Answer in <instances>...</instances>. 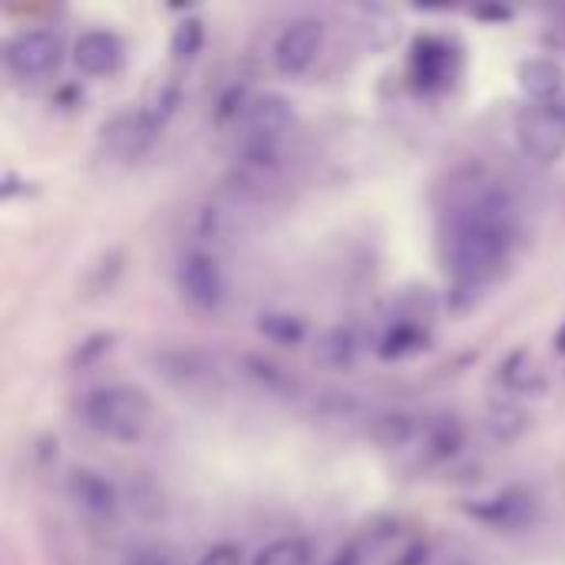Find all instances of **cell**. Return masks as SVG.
Instances as JSON below:
<instances>
[{"mask_svg": "<svg viewBox=\"0 0 565 565\" xmlns=\"http://www.w3.org/2000/svg\"><path fill=\"white\" fill-rule=\"evenodd\" d=\"M556 351H559V354H565V321H563V328L556 331Z\"/></svg>", "mask_w": 565, "mask_h": 565, "instance_id": "cell-27", "label": "cell"}, {"mask_svg": "<svg viewBox=\"0 0 565 565\" xmlns=\"http://www.w3.org/2000/svg\"><path fill=\"white\" fill-rule=\"evenodd\" d=\"M79 414L86 427L113 444H136L152 420V401L136 384H106L83 397Z\"/></svg>", "mask_w": 565, "mask_h": 565, "instance_id": "cell-2", "label": "cell"}, {"mask_svg": "<svg viewBox=\"0 0 565 565\" xmlns=\"http://www.w3.org/2000/svg\"><path fill=\"white\" fill-rule=\"evenodd\" d=\"M258 334L271 344H281V348H295L305 341L308 334V324L305 318L291 315V311H262L258 315Z\"/></svg>", "mask_w": 565, "mask_h": 565, "instance_id": "cell-16", "label": "cell"}, {"mask_svg": "<svg viewBox=\"0 0 565 565\" xmlns=\"http://www.w3.org/2000/svg\"><path fill=\"white\" fill-rule=\"evenodd\" d=\"M195 565H242V546H235V543H218V546H212Z\"/></svg>", "mask_w": 565, "mask_h": 565, "instance_id": "cell-22", "label": "cell"}, {"mask_svg": "<svg viewBox=\"0 0 565 565\" xmlns=\"http://www.w3.org/2000/svg\"><path fill=\"white\" fill-rule=\"evenodd\" d=\"M205 43V23L199 17H182L175 26H172V36H169V53L175 60H195L199 50Z\"/></svg>", "mask_w": 565, "mask_h": 565, "instance_id": "cell-20", "label": "cell"}, {"mask_svg": "<svg viewBox=\"0 0 565 565\" xmlns=\"http://www.w3.org/2000/svg\"><path fill=\"white\" fill-rule=\"evenodd\" d=\"M311 543L301 540V536H281V540H271L268 546H262L255 553L252 565H311Z\"/></svg>", "mask_w": 565, "mask_h": 565, "instance_id": "cell-18", "label": "cell"}, {"mask_svg": "<svg viewBox=\"0 0 565 565\" xmlns=\"http://www.w3.org/2000/svg\"><path fill=\"white\" fill-rule=\"evenodd\" d=\"M460 444H463V430L457 427V420H440L427 427V447L434 457L447 460L460 450Z\"/></svg>", "mask_w": 565, "mask_h": 565, "instance_id": "cell-21", "label": "cell"}, {"mask_svg": "<svg viewBox=\"0 0 565 565\" xmlns=\"http://www.w3.org/2000/svg\"><path fill=\"white\" fill-rule=\"evenodd\" d=\"M447 265L463 288H480L510 258L516 242V209L500 189L473 192L450 212Z\"/></svg>", "mask_w": 565, "mask_h": 565, "instance_id": "cell-1", "label": "cell"}, {"mask_svg": "<svg viewBox=\"0 0 565 565\" xmlns=\"http://www.w3.org/2000/svg\"><path fill=\"white\" fill-rule=\"evenodd\" d=\"M420 348H427L424 328L414 324V321H397V324L384 334L377 354H381L384 361H394V358H407V354H414V351H420Z\"/></svg>", "mask_w": 565, "mask_h": 565, "instance_id": "cell-19", "label": "cell"}, {"mask_svg": "<svg viewBox=\"0 0 565 565\" xmlns=\"http://www.w3.org/2000/svg\"><path fill=\"white\" fill-rule=\"evenodd\" d=\"M354 358H358V334L351 328H344V324L328 328L315 344V361L324 364V367L341 371V367H351Z\"/></svg>", "mask_w": 565, "mask_h": 565, "instance_id": "cell-15", "label": "cell"}, {"mask_svg": "<svg viewBox=\"0 0 565 565\" xmlns=\"http://www.w3.org/2000/svg\"><path fill=\"white\" fill-rule=\"evenodd\" d=\"M60 56H63V40H60V33H53L46 26L17 30L3 46L7 70L20 79H36V76L53 73Z\"/></svg>", "mask_w": 565, "mask_h": 565, "instance_id": "cell-4", "label": "cell"}, {"mask_svg": "<svg viewBox=\"0 0 565 565\" xmlns=\"http://www.w3.org/2000/svg\"><path fill=\"white\" fill-rule=\"evenodd\" d=\"M295 122V106L281 93H255L242 106V126H245V142H271L281 146L285 132Z\"/></svg>", "mask_w": 565, "mask_h": 565, "instance_id": "cell-8", "label": "cell"}, {"mask_svg": "<svg viewBox=\"0 0 565 565\" xmlns=\"http://www.w3.org/2000/svg\"><path fill=\"white\" fill-rule=\"evenodd\" d=\"M156 374H162L169 384H175L182 391L215 387V381H218L212 361L199 351H162L156 358Z\"/></svg>", "mask_w": 565, "mask_h": 565, "instance_id": "cell-11", "label": "cell"}, {"mask_svg": "<svg viewBox=\"0 0 565 565\" xmlns=\"http://www.w3.org/2000/svg\"><path fill=\"white\" fill-rule=\"evenodd\" d=\"M430 563V546L424 543V540H417V543H411L397 559L391 565H427Z\"/></svg>", "mask_w": 565, "mask_h": 565, "instance_id": "cell-24", "label": "cell"}, {"mask_svg": "<svg viewBox=\"0 0 565 565\" xmlns=\"http://www.w3.org/2000/svg\"><path fill=\"white\" fill-rule=\"evenodd\" d=\"M523 156L550 166L565 156V106L563 103H530L513 122Z\"/></svg>", "mask_w": 565, "mask_h": 565, "instance_id": "cell-3", "label": "cell"}, {"mask_svg": "<svg viewBox=\"0 0 565 565\" xmlns=\"http://www.w3.org/2000/svg\"><path fill=\"white\" fill-rule=\"evenodd\" d=\"M109 348H113V334H93L89 341H83V344H79L76 361H79V364H86V361H93V358L106 354Z\"/></svg>", "mask_w": 565, "mask_h": 565, "instance_id": "cell-23", "label": "cell"}, {"mask_svg": "<svg viewBox=\"0 0 565 565\" xmlns=\"http://www.w3.org/2000/svg\"><path fill=\"white\" fill-rule=\"evenodd\" d=\"M321 46H324V23L318 17L291 20L271 46L275 70L285 76H301L315 66V60L321 56Z\"/></svg>", "mask_w": 565, "mask_h": 565, "instance_id": "cell-6", "label": "cell"}, {"mask_svg": "<svg viewBox=\"0 0 565 565\" xmlns=\"http://www.w3.org/2000/svg\"><path fill=\"white\" fill-rule=\"evenodd\" d=\"M179 99H182V86H179V79L175 76H166V79H159V83H152L149 86V93H146V99H142V113H146V119L156 126V129H162L166 126V119L175 113V106H179Z\"/></svg>", "mask_w": 565, "mask_h": 565, "instance_id": "cell-17", "label": "cell"}, {"mask_svg": "<svg viewBox=\"0 0 565 565\" xmlns=\"http://www.w3.org/2000/svg\"><path fill=\"white\" fill-rule=\"evenodd\" d=\"M156 126L146 119V113L142 109H129V113H119V116H113L106 126H103V136H106V142L119 152V156H139L152 139H156Z\"/></svg>", "mask_w": 565, "mask_h": 565, "instance_id": "cell-13", "label": "cell"}, {"mask_svg": "<svg viewBox=\"0 0 565 565\" xmlns=\"http://www.w3.org/2000/svg\"><path fill=\"white\" fill-rule=\"evenodd\" d=\"M516 83L530 96V103H559V93H563L565 86V73L556 60L533 56V60H523L520 63Z\"/></svg>", "mask_w": 565, "mask_h": 565, "instance_id": "cell-12", "label": "cell"}, {"mask_svg": "<svg viewBox=\"0 0 565 565\" xmlns=\"http://www.w3.org/2000/svg\"><path fill=\"white\" fill-rule=\"evenodd\" d=\"M414 76L420 79V86L437 89L447 86L454 76V53L450 43L440 36H420L414 43Z\"/></svg>", "mask_w": 565, "mask_h": 565, "instance_id": "cell-14", "label": "cell"}, {"mask_svg": "<svg viewBox=\"0 0 565 565\" xmlns=\"http://www.w3.org/2000/svg\"><path fill=\"white\" fill-rule=\"evenodd\" d=\"M179 291L182 298L199 311H218L228 298V278L215 255L209 252H189L179 262Z\"/></svg>", "mask_w": 565, "mask_h": 565, "instance_id": "cell-5", "label": "cell"}, {"mask_svg": "<svg viewBox=\"0 0 565 565\" xmlns=\"http://www.w3.org/2000/svg\"><path fill=\"white\" fill-rule=\"evenodd\" d=\"M66 493L73 507L89 520H113L119 513V490L99 470L76 467L66 480Z\"/></svg>", "mask_w": 565, "mask_h": 565, "instance_id": "cell-9", "label": "cell"}, {"mask_svg": "<svg viewBox=\"0 0 565 565\" xmlns=\"http://www.w3.org/2000/svg\"><path fill=\"white\" fill-rule=\"evenodd\" d=\"M73 63L83 76H113L122 66V40L113 30H83L73 40Z\"/></svg>", "mask_w": 565, "mask_h": 565, "instance_id": "cell-10", "label": "cell"}, {"mask_svg": "<svg viewBox=\"0 0 565 565\" xmlns=\"http://www.w3.org/2000/svg\"><path fill=\"white\" fill-rule=\"evenodd\" d=\"M361 563H364V559H361V550L351 543V546H341V550L331 556V563L328 565H361Z\"/></svg>", "mask_w": 565, "mask_h": 565, "instance_id": "cell-26", "label": "cell"}, {"mask_svg": "<svg viewBox=\"0 0 565 565\" xmlns=\"http://www.w3.org/2000/svg\"><path fill=\"white\" fill-rule=\"evenodd\" d=\"M122 565H175L166 553H159V550H139V553H132L129 559Z\"/></svg>", "mask_w": 565, "mask_h": 565, "instance_id": "cell-25", "label": "cell"}, {"mask_svg": "<svg viewBox=\"0 0 565 565\" xmlns=\"http://www.w3.org/2000/svg\"><path fill=\"white\" fill-rule=\"evenodd\" d=\"M467 513L490 526V530H500V533H516V530H526L530 523H536L540 516V503L530 490L523 487H510V490H500L487 500H477L467 507Z\"/></svg>", "mask_w": 565, "mask_h": 565, "instance_id": "cell-7", "label": "cell"}]
</instances>
